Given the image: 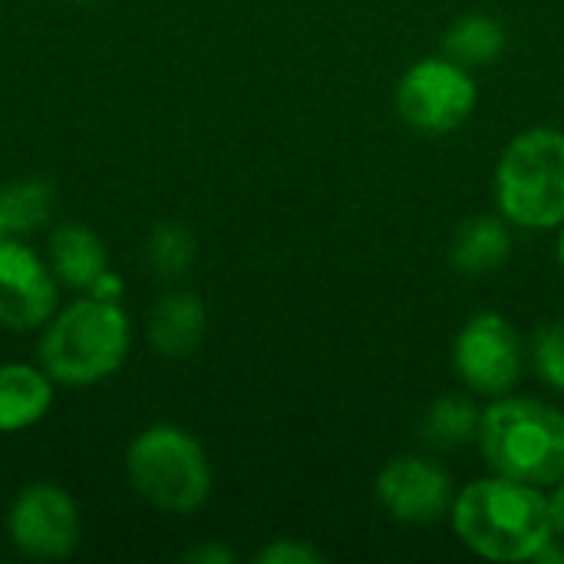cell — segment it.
I'll return each instance as SVG.
<instances>
[{
	"label": "cell",
	"mask_w": 564,
	"mask_h": 564,
	"mask_svg": "<svg viewBox=\"0 0 564 564\" xmlns=\"http://www.w3.org/2000/svg\"><path fill=\"white\" fill-rule=\"evenodd\" d=\"M479 446L496 476L549 489L564 479V413L529 397H499L482 413Z\"/></svg>",
	"instance_id": "obj_3"
},
{
	"label": "cell",
	"mask_w": 564,
	"mask_h": 564,
	"mask_svg": "<svg viewBox=\"0 0 564 564\" xmlns=\"http://www.w3.org/2000/svg\"><path fill=\"white\" fill-rule=\"evenodd\" d=\"M549 509H552V525L555 535H564V479L555 486V492L549 496Z\"/></svg>",
	"instance_id": "obj_23"
},
{
	"label": "cell",
	"mask_w": 564,
	"mask_h": 564,
	"mask_svg": "<svg viewBox=\"0 0 564 564\" xmlns=\"http://www.w3.org/2000/svg\"><path fill=\"white\" fill-rule=\"evenodd\" d=\"M558 264H562V271H564V231H562V238H558Z\"/></svg>",
	"instance_id": "obj_26"
},
{
	"label": "cell",
	"mask_w": 564,
	"mask_h": 564,
	"mask_svg": "<svg viewBox=\"0 0 564 564\" xmlns=\"http://www.w3.org/2000/svg\"><path fill=\"white\" fill-rule=\"evenodd\" d=\"M453 364L473 393L499 400L522 377V340L502 314H476L456 337Z\"/></svg>",
	"instance_id": "obj_8"
},
{
	"label": "cell",
	"mask_w": 564,
	"mask_h": 564,
	"mask_svg": "<svg viewBox=\"0 0 564 564\" xmlns=\"http://www.w3.org/2000/svg\"><path fill=\"white\" fill-rule=\"evenodd\" d=\"M89 294H93V297H102V301H119V297H122V281H119L112 271H106V274L89 288Z\"/></svg>",
	"instance_id": "obj_21"
},
{
	"label": "cell",
	"mask_w": 564,
	"mask_h": 564,
	"mask_svg": "<svg viewBox=\"0 0 564 564\" xmlns=\"http://www.w3.org/2000/svg\"><path fill=\"white\" fill-rule=\"evenodd\" d=\"M532 360L542 380L564 393V321H549L535 330Z\"/></svg>",
	"instance_id": "obj_19"
},
{
	"label": "cell",
	"mask_w": 564,
	"mask_h": 564,
	"mask_svg": "<svg viewBox=\"0 0 564 564\" xmlns=\"http://www.w3.org/2000/svg\"><path fill=\"white\" fill-rule=\"evenodd\" d=\"M7 238H13V235H10V228H7V218L0 215V241H7Z\"/></svg>",
	"instance_id": "obj_25"
},
{
	"label": "cell",
	"mask_w": 564,
	"mask_h": 564,
	"mask_svg": "<svg viewBox=\"0 0 564 564\" xmlns=\"http://www.w3.org/2000/svg\"><path fill=\"white\" fill-rule=\"evenodd\" d=\"M205 327L208 311L202 297L192 291H172L155 304L149 317V344L169 360H185L202 347Z\"/></svg>",
	"instance_id": "obj_11"
},
{
	"label": "cell",
	"mask_w": 564,
	"mask_h": 564,
	"mask_svg": "<svg viewBox=\"0 0 564 564\" xmlns=\"http://www.w3.org/2000/svg\"><path fill=\"white\" fill-rule=\"evenodd\" d=\"M377 499L397 522L406 525L440 522L456 502L453 479L446 476V469L423 456L390 459L377 476Z\"/></svg>",
	"instance_id": "obj_10"
},
{
	"label": "cell",
	"mask_w": 564,
	"mask_h": 564,
	"mask_svg": "<svg viewBox=\"0 0 564 564\" xmlns=\"http://www.w3.org/2000/svg\"><path fill=\"white\" fill-rule=\"evenodd\" d=\"M53 377L43 367L3 364L0 367V433L36 426L53 406Z\"/></svg>",
	"instance_id": "obj_14"
},
{
	"label": "cell",
	"mask_w": 564,
	"mask_h": 564,
	"mask_svg": "<svg viewBox=\"0 0 564 564\" xmlns=\"http://www.w3.org/2000/svg\"><path fill=\"white\" fill-rule=\"evenodd\" d=\"M0 215L7 218L10 235H33L53 215V188L46 182L20 178L0 188Z\"/></svg>",
	"instance_id": "obj_17"
},
{
	"label": "cell",
	"mask_w": 564,
	"mask_h": 564,
	"mask_svg": "<svg viewBox=\"0 0 564 564\" xmlns=\"http://www.w3.org/2000/svg\"><path fill=\"white\" fill-rule=\"evenodd\" d=\"M145 261L162 278H182L192 268V261H195V238H192V231L175 225V221L159 225L149 235V241H145Z\"/></svg>",
	"instance_id": "obj_18"
},
{
	"label": "cell",
	"mask_w": 564,
	"mask_h": 564,
	"mask_svg": "<svg viewBox=\"0 0 564 564\" xmlns=\"http://www.w3.org/2000/svg\"><path fill=\"white\" fill-rule=\"evenodd\" d=\"M449 516L459 542L489 562H532V555L555 539L549 496L506 476L466 486Z\"/></svg>",
	"instance_id": "obj_1"
},
{
	"label": "cell",
	"mask_w": 564,
	"mask_h": 564,
	"mask_svg": "<svg viewBox=\"0 0 564 564\" xmlns=\"http://www.w3.org/2000/svg\"><path fill=\"white\" fill-rule=\"evenodd\" d=\"M185 558H188V562L228 564V562H231V558H235V555H231L228 549H218V545H212V549H208V545H205V549H195V552H188Z\"/></svg>",
	"instance_id": "obj_22"
},
{
	"label": "cell",
	"mask_w": 564,
	"mask_h": 564,
	"mask_svg": "<svg viewBox=\"0 0 564 564\" xmlns=\"http://www.w3.org/2000/svg\"><path fill=\"white\" fill-rule=\"evenodd\" d=\"M532 562L535 564H558L564 562V549L558 545V539H549L535 555H532Z\"/></svg>",
	"instance_id": "obj_24"
},
{
	"label": "cell",
	"mask_w": 564,
	"mask_h": 564,
	"mask_svg": "<svg viewBox=\"0 0 564 564\" xmlns=\"http://www.w3.org/2000/svg\"><path fill=\"white\" fill-rule=\"evenodd\" d=\"M79 506L76 499L53 486V482H33L23 492H17L10 512H7V535L13 549L26 558L40 562H59L69 558L79 545Z\"/></svg>",
	"instance_id": "obj_7"
},
{
	"label": "cell",
	"mask_w": 564,
	"mask_h": 564,
	"mask_svg": "<svg viewBox=\"0 0 564 564\" xmlns=\"http://www.w3.org/2000/svg\"><path fill=\"white\" fill-rule=\"evenodd\" d=\"M476 79L449 56H426L413 63L397 83V112L406 126L426 135L459 129L476 109Z\"/></svg>",
	"instance_id": "obj_6"
},
{
	"label": "cell",
	"mask_w": 564,
	"mask_h": 564,
	"mask_svg": "<svg viewBox=\"0 0 564 564\" xmlns=\"http://www.w3.org/2000/svg\"><path fill=\"white\" fill-rule=\"evenodd\" d=\"M132 344V327L119 301L83 297L53 314L40 337V367L59 387H93L112 377Z\"/></svg>",
	"instance_id": "obj_2"
},
{
	"label": "cell",
	"mask_w": 564,
	"mask_h": 564,
	"mask_svg": "<svg viewBox=\"0 0 564 564\" xmlns=\"http://www.w3.org/2000/svg\"><path fill=\"white\" fill-rule=\"evenodd\" d=\"M324 558L314 545L307 542H297V539H278L271 542L268 549H261L254 555V562L261 564H317Z\"/></svg>",
	"instance_id": "obj_20"
},
{
	"label": "cell",
	"mask_w": 564,
	"mask_h": 564,
	"mask_svg": "<svg viewBox=\"0 0 564 564\" xmlns=\"http://www.w3.org/2000/svg\"><path fill=\"white\" fill-rule=\"evenodd\" d=\"M506 26L496 17L486 13H469L463 20H456L446 36H443V56H449L453 63L473 69L492 66L502 53H506Z\"/></svg>",
	"instance_id": "obj_15"
},
{
	"label": "cell",
	"mask_w": 564,
	"mask_h": 564,
	"mask_svg": "<svg viewBox=\"0 0 564 564\" xmlns=\"http://www.w3.org/2000/svg\"><path fill=\"white\" fill-rule=\"evenodd\" d=\"M126 473L142 502L169 516H188L212 492V466L202 443L178 426L142 430L126 453Z\"/></svg>",
	"instance_id": "obj_5"
},
{
	"label": "cell",
	"mask_w": 564,
	"mask_h": 564,
	"mask_svg": "<svg viewBox=\"0 0 564 564\" xmlns=\"http://www.w3.org/2000/svg\"><path fill=\"white\" fill-rule=\"evenodd\" d=\"M496 202L516 228L552 231L564 225V132L525 129L496 165Z\"/></svg>",
	"instance_id": "obj_4"
},
{
	"label": "cell",
	"mask_w": 564,
	"mask_h": 564,
	"mask_svg": "<svg viewBox=\"0 0 564 564\" xmlns=\"http://www.w3.org/2000/svg\"><path fill=\"white\" fill-rule=\"evenodd\" d=\"M482 410L469 397H440L423 416V443L433 449H459L479 440Z\"/></svg>",
	"instance_id": "obj_16"
},
{
	"label": "cell",
	"mask_w": 564,
	"mask_h": 564,
	"mask_svg": "<svg viewBox=\"0 0 564 564\" xmlns=\"http://www.w3.org/2000/svg\"><path fill=\"white\" fill-rule=\"evenodd\" d=\"M50 268L59 284L73 291H89L109 271V254L93 228L79 221H63L50 231Z\"/></svg>",
	"instance_id": "obj_12"
},
{
	"label": "cell",
	"mask_w": 564,
	"mask_h": 564,
	"mask_svg": "<svg viewBox=\"0 0 564 564\" xmlns=\"http://www.w3.org/2000/svg\"><path fill=\"white\" fill-rule=\"evenodd\" d=\"M56 274L17 238L0 241V327L36 330L56 314Z\"/></svg>",
	"instance_id": "obj_9"
},
{
	"label": "cell",
	"mask_w": 564,
	"mask_h": 564,
	"mask_svg": "<svg viewBox=\"0 0 564 564\" xmlns=\"http://www.w3.org/2000/svg\"><path fill=\"white\" fill-rule=\"evenodd\" d=\"M512 258V231L502 215L466 218L449 245V264L466 278L496 274Z\"/></svg>",
	"instance_id": "obj_13"
}]
</instances>
